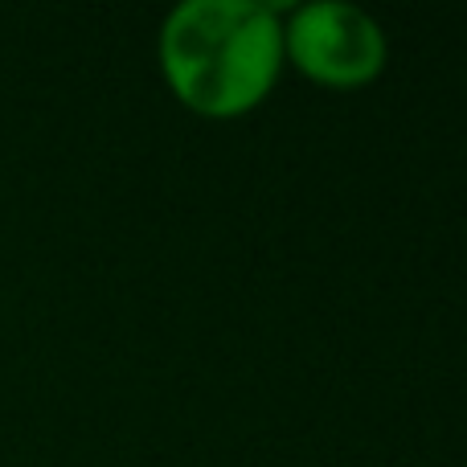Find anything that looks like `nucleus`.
<instances>
[{
	"label": "nucleus",
	"instance_id": "f257e3e1",
	"mask_svg": "<svg viewBox=\"0 0 467 467\" xmlns=\"http://www.w3.org/2000/svg\"><path fill=\"white\" fill-rule=\"evenodd\" d=\"M283 66V16L263 0H185L161 25L164 82L205 119L254 111Z\"/></svg>",
	"mask_w": 467,
	"mask_h": 467
},
{
	"label": "nucleus",
	"instance_id": "f03ea898",
	"mask_svg": "<svg viewBox=\"0 0 467 467\" xmlns=\"http://www.w3.org/2000/svg\"><path fill=\"white\" fill-rule=\"evenodd\" d=\"M386 54L381 25L345 0H312L283 16V57L320 87H365L386 70Z\"/></svg>",
	"mask_w": 467,
	"mask_h": 467
}]
</instances>
